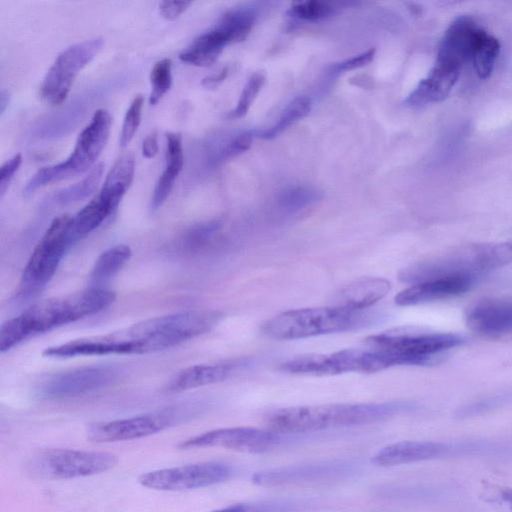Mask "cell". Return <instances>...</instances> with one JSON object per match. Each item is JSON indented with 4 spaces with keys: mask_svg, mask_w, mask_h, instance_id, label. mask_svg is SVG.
<instances>
[{
    "mask_svg": "<svg viewBox=\"0 0 512 512\" xmlns=\"http://www.w3.org/2000/svg\"><path fill=\"white\" fill-rule=\"evenodd\" d=\"M9 102V94L5 90H2L0 93V112L4 113Z\"/></svg>",
    "mask_w": 512,
    "mask_h": 512,
    "instance_id": "obj_44",
    "label": "cell"
},
{
    "mask_svg": "<svg viewBox=\"0 0 512 512\" xmlns=\"http://www.w3.org/2000/svg\"><path fill=\"white\" fill-rule=\"evenodd\" d=\"M227 74H228V68L225 67V68L221 69L220 71H218L217 73H214L212 75L205 77L202 80V85H204L205 87H215L226 78Z\"/></svg>",
    "mask_w": 512,
    "mask_h": 512,
    "instance_id": "obj_43",
    "label": "cell"
},
{
    "mask_svg": "<svg viewBox=\"0 0 512 512\" xmlns=\"http://www.w3.org/2000/svg\"><path fill=\"white\" fill-rule=\"evenodd\" d=\"M220 228L221 224L218 221H210L193 227L182 239L181 249L190 252L202 249L217 235Z\"/></svg>",
    "mask_w": 512,
    "mask_h": 512,
    "instance_id": "obj_32",
    "label": "cell"
},
{
    "mask_svg": "<svg viewBox=\"0 0 512 512\" xmlns=\"http://www.w3.org/2000/svg\"><path fill=\"white\" fill-rule=\"evenodd\" d=\"M481 498L502 512H512V488L484 483Z\"/></svg>",
    "mask_w": 512,
    "mask_h": 512,
    "instance_id": "obj_37",
    "label": "cell"
},
{
    "mask_svg": "<svg viewBox=\"0 0 512 512\" xmlns=\"http://www.w3.org/2000/svg\"><path fill=\"white\" fill-rule=\"evenodd\" d=\"M279 368L286 373L311 376L379 371L375 355L369 348H349L333 353L301 355L281 363Z\"/></svg>",
    "mask_w": 512,
    "mask_h": 512,
    "instance_id": "obj_15",
    "label": "cell"
},
{
    "mask_svg": "<svg viewBox=\"0 0 512 512\" xmlns=\"http://www.w3.org/2000/svg\"><path fill=\"white\" fill-rule=\"evenodd\" d=\"M466 338L457 333L437 332L411 326L395 327L365 339L381 370L402 365L426 366L441 362Z\"/></svg>",
    "mask_w": 512,
    "mask_h": 512,
    "instance_id": "obj_5",
    "label": "cell"
},
{
    "mask_svg": "<svg viewBox=\"0 0 512 512\" xmlns=\"http://www.w3.org/2000/svg\"><path fill=\"white\" fill-rule=\"evenodd\" d=\"M22 163V156L20 153L14 155L12 158L7 160L0 169V196L3 197L6 190L9 187L14 174L19 169Z\"/></svg>",
    "mask_w": 512,
    "mask_h": 512,
    "instance_id": "obj_40",
    "label": "cell"
},
{
    "mask_svg": "<svg viewBox=\"0 0 512 512\" xmlns=\"http://www.w3.org/2000/svg\"><path fill=\"white\" fill-rule=\"evenodd\" d=\"M72 222L73 216L69 214L52 220L24 267L18 288L19 298L34 297L52 279L65 253L77 241Z\"/></svg>",
    "mask_w": 512,
    "mask_h": 512,
    "instance_id": "obj_8",
    "label": "cell"
},
{
    "mask_svg": "<svg viewBox=\"0 0 512 512\" xmlns=\"http://www.w3.org/2000/svg\"><path fill=\"white\" fill-rule=\"evenodd\" d=\"M232 468L221 462H199L142 473L138 482L158 491H187L222 483L232 476Z\"/></svg>",
    "mask_w": 512,
    "mask_h": 512,
    "instance_id": "obj_14",
    "label": "cell"
},
{
    "mask_svg": "<svg viewBox=\"0 0 512 512\" xmlns=\"http://www.w3.org/2000/svg\"><path fill=\"white\" fill-rule=\"evenodd\" d=\"M118 461L111 452L44 448L32 453L25 470L36 479L67 480L101 474L114 468Z\"/></svg>",
    "mask_w": 512,
    "mask_h": 512,
    "instance_id": "obj_9",
    "label": "cell"
},
{
    "mask_svg": "<svg viewBox=\"0 0 512 512\" xmlns=\"http://www.w3.org/2000/svg\"><path fill=\"white\" fill-rule=\"evenodd\" d=\"M253 140V133L245 131L238 134L228 145L220 152V159H227L237 156L249 149Z\"/></svg>",
    "mask_w": 512,
    "mask_h": 512,
    "instance_id": "obj_39",
    "label": "cell"
},
{
    "mask_svg": "<svg viewBox=\"0 0 512 512\" xmlns=\"http://www.w3.org/2000/svg\"><path fill=\"white\" fill-rule=\"evenodd\" d=\"M462 68L436 60L428 75L408 95L405 104L421 107L445 100L456 84Z\"/></svg>",
    "mask_w": 512,
    "mask_h": 512,
    "instance_id": "obj_22",
    "label": "cell"
},
{
    "mask_svg": "<svg viewBox=\"0 0 512 512\" xmlns=\"http://www.w3.org/2000/svg\"><path fill=\"white\" fill-rule=\"evenodd\" d=\"M375 51V48H370L358 55L333 65L332 70L335 73H342L364 67L373 60Z\"/></svg>",
    "mask_w": 512,
    "mask_h": 512,
    "instance_id": "obj_38",
    "label": "cell"
},
{
    "mask_svg": "<svg viewBox=\"0 0 512 512\" xmlns=\"http://www.w3.org/2000/svg\"><path fill=\"white\" fill-rule=\"evenodd\" d=\"M254 19V14L248 10L226 12L214 28L198 36L184 49L179 59L199 67L213 64L226 45L243 41L248 36Z\"/></svg>",
    "mask_w": 512,
    "mask_h": 512,
    "instance_id": "obj_11",
    "label": "cell"
},
{
    "mask_svg": "<svg viewBox=\"0 0 512 512\" xmlns=\"http://www.w3.org/2000/svg\"><path fill=\"white\" fill-rule=\"evenodd\" d=\"M111 124L112 118L107 110H96L79 134L71 155L62 162L39 169L27 182L24 194L31 195L43 186L69 179L94 167L109 138Z\"/></svg>",
    "mask_w": 512,
    "mask_h": 512,
    "instance_id": "obj_7",
    "label": "cell"
},
{
    "mask_svg": "<svg viewBox=\"0 0 512 512\" xmlns=\"http://www.w3.org/2000/svg\"><path fill=\"white\" fill-rule=\"evenodd\" d=\"M172 62L168 58L157 61L150 73L151 93L149 103L157 104L169 91L172 84Z\"/></svg>",
    "mask_w": 512,
    "mask_h": 512,
    "instance_id": "obj_31",
    "label": "cell"
},
{
    "mask_svg": "<svg viewBox=\"0 0 512 512\" xmlns=\"http://www.w3.org/2000/svg\"><path fill=\"white\" fill-rule=\"evenodd\" d=\"M265 82L262 72L253 73L240 94L236 107L227 114L229 119H238L246 115Z\"/></svg>",
    "mask_w": 512,
    "mask_h": 512,
    "instance_id": "obj_33",
    "label": "cell"
},
{
    "mask_svg": "<svg viewBox=\"0 0 512 512\" xmlns=\"http://www.w3.org/2000/svg\"><path fill=\"white\" fill-rule=\"evenodd\" d=\"M477 279L472 277H442L415 283L395 296L399 306H412L443 300L466 293Z\"/></svg>",
    "mask_w": 512,
    "mask_h": 512,
    "instance_id": "obj_21",
    "label": "cell"
},
{
    "mask_svg": "<svg viewBox=\"0 0 512 512\" xmlns=\"http://www.w3.org/2000/svg\"><path fill=\"white\" fill-rule=\"evenodd\" d=\"M187 414V407L177 406L132 417L92 423L86 429V436L89 441L95 443L140 439L175 425Z\"/></svg>",
    "mask_w": 512,
    "mask_h": 512,
    "instance_id": "obj_12",
    "label": "cell"
},
{
    "mask_svg": "<svg viewBox=\"0 0 512 512\" xmlns=\"http://www.w3.org/2000/svg\"><path fill=\"white\" fill-rule=\"evenodd\" d=\"M279 441V435L269 429L255 427L218 428L181 441V450L221 447L241 453L261 454L269 451Z\"/></svg>",
    "mask_w": 512,
    "mask_h": 512,
    "instance_id": "obj_16",
    "label": "cell"
},
{
    "mask_svg": "<svg viewBox=\"0 0 512 512\" xmlns=\"http://www.w3.org/2000/svg\"><path fill=\"white\" fill-rule=\"evenodd\" d=\"M311 110V100L307 96H298L294 98L283 110L278 121L270 128L263 130L258 137L264 140H270L278 136L289 126L304 118Z\"/></svg>",
    "mask_w": 512,
    "mask_h": 512,
    "instance_id": "obj_29",
    "label": "cell"
},
{
    "mask_svg": "<svg viewBox=\"0 0 512 512\" xmlns=\"http://www.w3.org/2000/svg\"><path fill=\"white\" fill-rule=\"evenodd\" d=\"M446 450L447 446L441 442L405 440L382 447L371 461L380 467H394L434 459Z\"/></svg>",
    "mask_w": 512,
    "mask_h": 512,
    "instance_id": "obj_23",
    "label": "cell"
},
{
    "mask_svg": "<svg viewBox=\"0 0 512 512\" xmlns=\"http://www.w3.org/2000/svg\"><path fill=\"white\" fill-rule=\"evenodd\" d=\"M299 504L292 501H269L258 503H236L208 512H294Z\"/></svg>",
    "mask_w": 512,
    "mask_h": 512,
    "instance_id": "obj_34",
    "label": "cell"
},
{
    "mask_svg": "<svg viewBox=\"0 0 512 512\" xmlns=\"http://www.w3.org/2000/svg\"><path fill=\"white\" fill-rule=\"evenodd\" d=\"M166 139V165L153 191L150 203L152 211L160 208L167 200L184 163L181 135L170 132Z\"/></svg>",
    "mask_w": 512,
    "mask_h": 512,
    "instance_id": "obj_26",
    "label": "cell"
},
{
    "mask_svg": "<svg viewBox=\"0 0 512 512\" xmlns=\"http://www.w3.org/2000/svg\"><path fill=\"white\" fill-rule=\"evenodd\" d=\"M115 298L111 290L88 287L35 302L1 325L0 351L4 353L31 337L98 313Z\"/></svg>",
    "mask_w": 512,
    "mask_h": 512,
    "instance_id": "obj_2",
    "label": "cell"
},
{
    "mask_svg": "<svg viewBox=\"0 0 512 512\" xmlns=\"http://www.w3.org/2000/svg\"><path fill=\"white\" fill-rule=\"evenodd\" d=\"M220 317L215 310H189L157 316L107 334L50 346L42 354L50 358H71L153 353L210 331Z\"/></svg>",
    "mask_w": 512,
    "mask_h": 512,
    "instance_id": "obj_1",
    "label": "cell"
},
{
    "mask_svg": "<svg viewBox=\"0 0 512 512\" xmlns=\"http://www.w3.org/2000/svg\"><path fill=\"white\" fill-rule=\"evenodd\" d=\"M104 164L95 165L88 175L78 183L56 194V201L60 204H70L81 201L92 194L102 178Z\"/></svg>",
    "mask_w": 512,
    "mask_h": 512,
    "instance_id": "obj_30",
    "label": "cell"
},
{
    "mask_svg": "<svg viewBox=\"0 0 512 512\" xmlns=\"http://www.w3.org/2000/svg\"><path fill=\"white\" fill-rule=\"evenodd\" d=\"M333 8L327 3L320 1H304L295 3L290 8L294 17L302 20L315 21L328 17Z\"/></svg>",
    "mask_w": 512,
    "mask_h": 512,
    "instance_id": "obj_36",
    "label": "cell"
},
{
    "mask_svg": "<svg viewBox=\"0 0 512 512\" xmlns=\"http://www.w3.org/2000/svg\"><path fill=\"white\" fill-rule=\"evenodd\" d=\"M158 152V142H157V134L156 132H152L146 136L142 143V155L151 159L156 156Z\"/></svg>",
    "mask_w": 512,
    "mask_h": 512,
    "instance_id": "obj_42",
    "label": "cell"
},
{
    "mask_svg": "<svg viewBox=\"0 0 512 512\" xmlns=\"http://www.w3.org/2000/svg\"><path fill=\"white\" fill-rule=\"evenodd\" d=\"M131 255L132 250L126 244H117L103 251L92 267L89 287L105 288V284L121 270Z\"/></svg>",
    "mask_w": 512,
    "mask_h": 512,
    "instance_id": "obj_27",
    "label": "cell"
},
{
    "mask_svg": "<svg viewBox=\"0 0 512 512\" xmlns=\"http://www.w3.org/2000/svg\"><path fill=\"white\" fill-rule=\"evenodd\" d=\"M510 263L512 242L463 244L409 265L399 273V279L410 285L442 277L478 279Z\"/></svg>",
    "mask_w": 512,
    "mask_h": 512,
    "instance_id": "obj_4",
    "label": "cell"
},
{
    "mask_svg": "<svg viewBox=\"0 0 512 512\" xmlns=\"http://www.w3.org/2000/svg\"><path fill=\"white\" fill-rule=\"evenodd\" d=\"M351 472L352 466L344 462L309 463L259 471L252 475L251 481L261 487H278L339 479Z\"/></svg>",
    "mask_w": 512,
    "mask_h": 512,
    "instance_id": "obj_18",
    "label": "cell"
},
{
    "mask_svg": "<svg viewBox=\"0 0 512 512\" xmlns=\"http://www.w3.org/2000/svg\"><path fill=\"white\" fill-rule=\"evenodd\" d=\"M374 310L340 306L312 307L279 313L263 323L261 331L277 340H295L355 330L380 319Z\"/></svg>",
    "mask_w": 512,
    "mask_h": 512,
    "instance_id": "obj_6",
    "label": "cell"
},
{
    "mask_svg": "<svg viewBox=\"0 0 512 512\" xmlns=\"http://www.w3.org/2000/svg\"><path fill=\"white\" fill-rule=\"evenodd\" d=\"M500 53V43L487 31L479 39L472 54V64L480 79H487L492 74Z\"/></svg>",
    "mask_w": 512,
    "mask_h": 512,
    "instance_id": "obj_28",
    "label": "cell"
},
{
    "mask_svg": "<svg viewBox=\"0 0 512 512\" xmlns=\"http://www.w3.org/2000/svg\"><path fill=\"white\" fill-rule=\"evenodd\" d=\"M485 30L470 16H459L446 29L436 60L459 67L471 61L473 51Z\"/></svg>",
    "mask_w": 512,
    "mask_h": 512,
    "instance_id": "obj_20",
    "label": "cell"
},
{
    "mask_svg": "<svg viewBox=\"0 0 512 512\" xmlns=\"http://www.w3.org/2000/svg\"><path fill=\"white\" fill-rule=\"evenodd\" d=\"M135 170L132 153L122 154L111 167L99 193L73 216L72 228L79 240L96 228L112 214L130 187Z\"/></svg>",
    "mask_w": 512,
    "mask_h": 512,
    "instance_id": "obj_10",
    "label": "cell"
},
{
    "mask_svg": "<svg viewBox=\"0 0 512 512\" xmlns=\"http://www.w3.org/2000/svg\"><path fill=\"white\" fill-rule=\"evenodd\" d=\"M466 326L477 335L497 337L512 332V298H482L465 311Z\"/></svg>",
    "mask_w": 512,
    "mask_h": 512,
    "instance_id": "obj_19",
    "label": "cell"
},
{
    "mask_svg": "<svg viewBox=\"0 0 512 512\" xmlns=\"http://www.w3.org/2000/svg\"><path fill=\"white\" fill-rule=\"evenodd\" d=\"M236 366V363L227 361L187 367L170 379L165 390L178 393L224 381L234 373Z\"/></svg>",
    "mask_w": 512,
    "mask_h": 512,
    "instance_id": "obj_25",
    "label": "cell"
},
{
    "mask_svg": "<svg viewBox=\"0 0 512 512\" xmlns=\"http://www.w3.org/2000/svg\"><path fill=\"white\" fill-rule=\"evenodd\" d=\"M143 96L137 95L126 110L119 137V145L125 148L133 139L141 122Z\"/></svg>",
    "mask_w": 512,
    "mask_h": 512,
    "instance_id": "obj_35",
    "label": "cell"
},
{
    "mask_svg": "<svg viewBox=\"0 0 512 512\" xmlns=\"http://www.w3.org/2000/svg\"><path fill=\"white\" fill-rule=\"evenodd\" d=\"M104 44L100 37L70 45L58 54L40 86V96L47 103L61 104L68 96L74 79L99 53Z\"/></svg>",
    "mask_w": 512,
    "mask_h": 512,
    "instance_id": "obj_13",
    "label": "cell"
},
{
    "mask_svg": "<svg viewBox=\"0 0 512 512\" xmlns=\"http://www.w3.org/2000/svg\"><path fill=\"white\" fill-rule=\"evenodd\" d=\"M191 2L186 1H162L159 3V12L167 20H175L189 6Z\"/></svg>",
    "mask_w": 512,
    "mask_h": 512,
    "instance_id": "obj_41",
    "label": "cell"
},
{
    "mask_svg": "<svg viewBox=\"0 0 512 512\" xmlns=\"http://www.w3.org/2000/svg\"><path fill=\"white\" fill-rule=\"evenodd\" d=\"M120 375V370L114 366L73 369L47 378L40 387V394L49 399L77 397L116 383Z\"/></svg>",
    "mask_w": 512,
    "mask_h": 512,
    "instance_id": "obj_17",
    "label": "cell"
},
{
    "mask_svg": "<svg viewBox=\"0 0 512 512\" xmlns=\"http://www.w3.org/2000/svg\"><path fill=\"white\" fill-rule=\"evenodd\" d=\"M390 289V282L384 278L362 277L337 290L332 297V305L354 310L369 309Z\"/></svg>",
    "mask_w": 512,
    "mask_h": 512,
    "instance_id": "obj_24",
    "label": "cell"
},
{
    "mask_svg": "<svg viewBox=\"0 0 512 512\" xmlns=\"http://www.w3.org/2000/svg\"><path fill=\"white\" fill-rule=\"evenodd\" d=\"M410 409V404L400 402L293 406L273 411L267 416L266 424L278 434L308 433L372 424Z\"/></svg>",
    "mask_w": 512,
    "mask_h": 512,
    "instance_id": "obj_3",
    "label": "cell"
}]
</instances>
